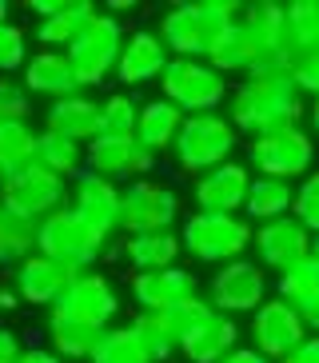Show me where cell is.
<instances>
[{
    "mask_svg": "<svg viewBox=\"0 0 319 363\" xmlns=\"http://www.w3.org/2000/svg\"><path fill=\"white\" fill-rule=\"evenodd\" d=\"M303 112H308V104H303L296 80H244V84H232L223 116L232 120L240 136L255 140L284 128H299Z\"/></svg>",
    "mask_w": 319,
    "mask_h": 363,
    "instance_id": "1",
    "label": "cell"
},
{
    "mask_svg": "<svg viewBox=\"0 0 319 363\" xmlns=\"http://www.w3.org/2000/svg\"><path fill=\"white\" fill-rule=\"evenodd\" d=\"M244 16V4L235 0H184L172 4L160 16V40L180 60H208L212 48L223 40L228 28H235Z\"/></svg>",
    "mask_w": 319,
    "mask_h": 363,
    "instance_id": "2",
    "label": "cell"
},
{
    "mask_svg": "<svg viewBox=\"0 0 319 363\" xmlns=\"http://www.w3.org/2000/svg\"><path fill=\"white\" fill-rule=\"evenodd\" d=\"M108 247H112V235L100 232L92 220H84L72 203H64L60 212H52L48 220L36 224V252L72 267V272L96 267V259L108 256Z\"/></svg>",
    "mask_w": 319,
    "mask_h": 363,
    "instance_id": "3",
    "label": "cell"
},
{
    "mask_svg": "<svg viewBox=\"0 0 319 363\" xmlns=\"http://www.w3.org/2000/svg\"><path fill=\"white\" fill-rule=\"evenodd\" d=\"M255 228L244 216H223V212H191L180 224V244L191 259L200 264H235L252 252Z\"/></svg>",
    "mask_w": 319,
    "mask_h": 363,
    "instance_id": "4",
    "label": "cell"
},
{
    "mask_svg": "<svg viewBox=\"0 0 319 363\" xmlns=\"http://www.w3.org/2000/svg\"><path fill=\"white\" fill-rule=\"evenodd\" d=\"M235 148H240V132L232 128V120L223 112H200V116L184 120L180 136L172 144V160L188 176H203L232 160Z\"/></svg>",
    "mask_w": 319,
    "mask_h": 363,
    "instance_id": "5",
    "label": "cell"
},
{
    "mask_svg": "<svg viewBox=\"0 0 319 363\" xmlns=\"http://www.w3.org/2000/svg\"><path fill=\"white\" fill-rule=\"evenodd\" d=\"M160 96H168L184 116H200V112H220L228 104V96H232V84L208 60L172 56V65L160 76Z\"/></svg>",
    "mask_w": 319,
    "mask_h": 363,
    "instance_id": "6",
    "label": "cell"
},
{
    "mask_svg": "<svg viewBox=\"0 0 319 363\" xmlns=\"http://www.w3.org/2000/svg\"><path fill=\"white\" fill-rule=\"evenodd\" d=\"M124 24L112 16V12H96L92 24H88L80 40L68 48V60H72V72L80 80V88H104L112 76H116V60L124 52Z\"/></svg>",
    "mask_w": 319,
    "mask_h": 363,
    "instance_id": "7",
    "label": "cell"
},
{
    "mask_svg": "<svg viewBox=\"0 0 319 363\" xmlns=\"http://www.w3.org/2000/svg\"><path fill=\"white\" fill-rule=\"evenodd\" d=\"M247 168L255 176H276V180H303L315 172V140L303 128H284L272 136L247 140Z\"/></svg>",
    "mask_w": 319,
    "mask_h": 363,
    "instance_id": "8",
    "label": "cell"
},
{
    "mask_svg": "<svg viewBox=\"0 0 319 363\" xmlns=\"http://www.w3.org/2000/svg\"><path fill=\"white\" fill-rule=\"evenodd\" d=\"M176 224H184L180 196L168 184L144 176V180H132L124 188V200H120V232L124 235L176 232Z\"/></svg>",
    "mask_w": 319,
    "mask_h": 363,
    "instance_id": "9",
    "label": "cell"
},
{
    "mask_svg": "<svg viewBox=\"0 0 319 363\" xmlns=\"http://www.w3.org/2000/svg\"><path fill=\"white\" fill-rule=\"evenodd\" d=\"M68 196H72V184L52 176V172L40 168V164H32V168L16 172L9 180H0V203H4L9 212L32 220V224H40V220H48L52 212H60L64 203H68Z\"/></svg>",
    "mask_w": 319,
    "mask_h": 363,
    "instance_id": "10",
    "label": "cell"
},
{
    "mask_svg": "<svg viewBox=\"0 0 319 363\" xmlns=\"http://www.w3.org/2000/svg\"><path fill=\"white\" fill-rule=\"evenodd\" d=\"M48 315H60V320H76L84 323V328H96V331H108L112 320L120 315V291L116 284L104 276V272H80V276L68 284L60 299H56V308Z\"/></svg>",
    "mask_w": 319,
    "mask_h": 363,
    "instance_id": "11",
    "label": "cell"
},
{
    "mask_svg": "<svg viewBox=\"0 0 319 363\" xmlns=\"http://www.w3.org/2000/svg\"><path fill=\"white\" fill-rule=\"evenodd\" d=\"M208 299L223 315H240V311H259L267 303V272L255 259H235V264L216 267V276L208 279Z\"/></svg>",
    "mask_w": 319,
    "mask_h": 363,
    "instance_id": "12",
    "label": "cell"
},
{
    "mask_svg": "<svg viewBox=\"0 0 319 363\" xmlns=\"http://www.w3.org/2000/svg\"><path fill=\"white\" fill-rule=\"evenodd\" d=\"M311 244H315V235L308 228L299 224L296 216H284V220H272V224H259L255 228V264L264 267V272H287V267H296L299 259L311 256Z\"/></svg>",
    "mask_w": 319,
    "mask_h": 363,
    "instance_id": "13",
    "label": "cell"
},
{
    "mask_svg": "<svg viewBox=\"0 0 319 363\" xmlns=\"http://www.w3.org/2000/svg\"><path fill=\"white\" fill-rule=\"evenodd\" d=\"M252 168L240 160H228L220 168L196 176L191 184V200H196V212H223V216H244L247 192H252Z\"/></svg>",
    "mask_w": 319,
    "mask_h": 363,
    "instance_id": "14",
    "label": "cell"
},
{
    "mask_svg": "<svg viewBox=\"0 0 319 363\" xmlns=\"http://www.w3.org/2000/svg\"><path fill=\"white\" fill-rule=\"evenodd\" d=\"M84 156H88V168L108 176V180H116V184L144 180L160 160L136 136H96L84 148Z\"/></svg>",
    "mask_w": 319,
    "mask_h": 363,
    "instance_id": "15",
    "label": "cell"
},
{
    "mask_svg": "<svg viewBox=\"0 0 319 363\" xmlns=\"http://www.w3.org/2000/svg\"><path fill=\"white\" fill-rule=\"evenodd\" d=\"M303 340H308L303 320H299V315L287 308L279 296L267 299L264 308L252 315V347H255V352H264L272 363L287 359V355H296Z\"/></svg>",
    "mask_w": 319,
    "mask_h": 363,
    "instance_id": "16",
    "label": "cell"
},
{
    "mask_svg": "<svg viewBox=\"0 0 319 363\" xmlns=\"http://www.w3.org/2000/svg\"><path fill=\"white\" fill-rule=\"evenodd\" d=\"M76 276H80V272L56 264V259L40 256V252H32V256L16 267V276H12V291H16L21 303H28V308H48V311H52L56 299L68 291V284H72Z\"/></svg>",
    "mask_w": 319,
    "mask_h": 363,
    "instance_id": "17",
    "label": "cell"
},
{
    "mask_svg": "<svg viewBox=\"0 0 319 363\" xmlns=\"http://www.w3.org/2000/svg\"><path fill=\"white\" fill-rule=\"evenodd\" d=\"M168 65H172V52L164 48L160 33H152V28H136V33H128L124 52H120V60H116V76H112V80L124 84V88H140V84L160 80Z\"/></svg>",
    "mask_w": 319,
    "mask_h": 363,
    "instance_id": "18",
    "label": "cell"
},
{
    "mask_svg": "<svg viewBox=\"0 0 319 363\" xmlns=\"http://www.w3.org/2000/svg\"><path fill=\"white\" fill-rule=\"evenodd\" d=\"M120 200H124V188L92 168H84L72 180V208L108 235L120 232Z\"/></svg>",
    "mask_w": 319,
    "mask_h": 363,
    "instance_id": "19",
    "label": "cell"
},
{
    "mask_svg": "<svg viewBox=\"0 0 319 363\" xmlns=\"http://www.w3.org/2000/svg\"><path fill=\"white\" fill-rule=\"evenodd\" d=\"M200 296V279L188 267H164V272H136L132 276V299L140 311H172L176 303Z\"/></svg>",
    "mask_w": 319,
    "mask_h": 363,
    "instance_id": "20",
    "label": "cell"
},
{
    "mask_svg": "<svg viewBox=\"0 0 319 363\" xmlns=\"http://www.w3.org/2000/svg\"><path fill=\"white\" fill-rule=\"evenodd\" d=\"M24 88H28V96H48L52 104L64 96L84 92L80 80H76V72H72V60L64 52H52V48H36L28 56V65H24Z\"/></svg>",
    "mask_w": 319,
    "mask_h": 363,
    "instance_id": "21",
    "label": "cell"
},
{
    "mask_svg": "<svg viewBox=\"0 0 319 363\" xmlns=\"http://www.w3.org/2000/svg\"><path fill=\"white\" fill-rule=\"evenodd\" d=\"M235 347H240V323H235V315H223V311H212L180 340V352L188 355V363H220Z\"/></svg>",
    "mask_w": 319,
    "mask_h": 363,
    "instance_id": "22",
    "label": "cell"
},
{
    "mask_svg": "<svg viewBox=\"0 0 319 363\" xmlns=\"http://www.w3.org/2000/svg\"><path fill=\"white\" fill-rule=\"evenodd\" d=\"M48 132H60V136L76 140V144H92L96 136H104V112H100V100L84 96V92H76V96H64L48 108V116H44Z\"/></svg>",
    "mask_w": 319,
    "mask_h": 363,
    "instance_id": "23",
    "label": "cell"
},
{
    "mask_svg": "<svg viewBox=\"0 0 319 363\" xmlns=\"http://www.w3.org/2000/svg\"><path fill=\"white\" fill-rule=\"evenodd\" d=\"M96 4H88V0H60V9L48 16V21H36V44L40 48H52V52H68L76 40H80V33H84L88 24H92L96 16Z\"/></svg>",
    "mask_w": 319,
    "mask_h": 363,
    "instance_id": "24",
    "label": "cell"
},
{
    "mask_svg": "<svg viewBox=\"0 0 319 363\" xmlns=\"http://www.w3.org/2000/svg\"><path fill=\"white\" fill-rule=\"evenodd\" d=\"M184 120L188 116H184L168 96L144 100V104H140V120H136V140L152 152V156L172 152V144H176V136H180V128H184Z\"/></svg>",
    "mask_w": 319,
    "mask_h": 363,
    "instance_id": "25",
    "label": "cell"
},
{
    "mask_svg": "<svg viewBox=\"0 0 319 363\" xmlns=\"http://www.w3.org/2000/svg\"><path fill=\"white\" fill-rule=\"evenodd\" d=\"M180 252H184L180 232L124 235V244H120V259H124L132 272H164V267H176Z\"/></svg>",
    "mask_w": 319,
    "mask_h": 363,
    "instance_id": "26",
    "label": "cell"
},
{
    "mask_svg": "<svg viewBox=\"0 0 319 363\" xmlns=\"http://www.w3.org/2000/svg\"><path fill=\"white\" fill-rule=\"evenodd\" d=\"M291 203H296V184L276 180V176H255L252 192H247V203H244V220H252V224H272V220L291 216Z\"/></svg>",
    "mask_w": 319,
    "mask_h": 363,
    "instance_id": "27",
    "label": "cell"
},
{
    "mask_svg": "<svg viewBox=\"0 0 319 363\" xmlns=\"http://www.w3.org/2000/svg\"><path fill=\"white\" fill-rule=\"evenodd\" d=\"M36 164L40 168H48L52 176H60V180L72 184L80 172L88 168V156H84V144H76V140L60 136V132H40V140H36Z\"/></svg>",
    "mask_w": 319,
    "mask_h": 363,
    "instance_id": "28",
    "label": "cell"
},
{
    "mask_svg": "<svg viewBox=\"0 0 319 363\" xmlns=\"http://www.w3.org/2000/svg\"><path fill=\"white\" fill-rule=\"evenodd\" d=\"M240 28H244V33L255 40V48H259V52H267V48H284L287 4H276V0H255V4H244Z\"/></svg>",
    "mask_w": 319,
    "mask_h": 363,
    "instance_id": "29",
    "label": "cell"
},
{
    "mask_svg": "<svg viewBox=\"0 0 319 363\" xmlns=\"http://www.w3.org/2000/svg\"><path fill=\"white\" fill-rule=\"evenodd\" d=\"M36 140H40V132H32L28 120L0 124V180L36 164Z\"/></svg>",
    "mask_w": 319,
    "mask_h": 363,
    "instance_id": "30",
    "label": "cell"
},
{
    "mask_svg": "<svg viewBox=\"0 0 319 363\" xmlns=\"http://www.w3.org/2000/svg\"><path fill=\"white\" fill-rule=\"evenodd\" d=\"M44 335H48V347H52L60 359H92L96 343H100V335H104V331L84 328V323H76V320L48 315V328H44Z\"/></svg>",
    "mask_w": 319,
    "mask_h": 363,
    "instance_id": "31",
    "label": "cell"
},
{
    "mask_svg": "<svg viewBox=\"0 0 319 363\" xmlns=\"http://www.w3.org/2000/svg\"><path fill=\"white\" fill-rule=\"evenodd\" d=\"M319 48V0H291L287 4V28H284V52L296 56Z\"/></svg>",
    "mask_w": 319,
    "mask_h": 363,
    "instance_id": "32",
    "label": "cell"
},
{
    "mask_svg": "<svg viewBox=\"0 0 319 363\" xmlns=\"http://www.w3.org/2000/svg\"><path fill=\"white\" fill-rule=\"evenodd\" d=\"M36 252V224L0 203V267H21Z\"/></svg>",
    "mask_w": 319,
    "mask_h": 363,
    "instance_id": "33",
    "label": "cell"
},
{
    "mask_svg": "<svg viewBox=\"0 0 319 363\" xmlns=\"http://www.w3.org/2000/svg\"><path fill=\"white\" fill-rule=\"evenodd\" d=\"M132 331L140 335V343H144V352H148L152 363H168L172 355L180 352V335L172 331L164 311H136L132 315Z\"/></svg>",
    "mask_w": 319,
    "mask_h": 363,
    "instance_id": "34",
    "label": "cell"
},
{
    "mask_svg": "<svg viewBox=\"0 0 319 363\" xmlns=\"http://www.w3.org/2000/svg\"><path fill=\"white\" fill-rule=\"evenodd\" d=\"M88 363H152V359L144 352L140 335L132 331V323H112L100 335V343H96V352Z\"/></svg>",
    "mask_w": 319,
    "mask_h": 363,
    "instance_id": "35",
    "label": "cell"
},
{
    "mask_svg": "<svg viewBox=\"0 0 319 363\" xmlns=\"http://www.w3.org/2000/svg\"><path fill=\"white\" fill-rule=\"evenodd\" d=\"M255 56H259L255 40L244 33V28H240V24H235V28H228V33H223V40L212 48L208 65H212L216 72H223V76H228V72H247Z\"/></svg>",
    "mask_w": 319,
    "mask_h": 363,
    "instance_id": "36",
    "label": "cell"
},
{
    "mask_svg": "<svg viewBox=\"0 0 319 363\" xmlns=\"http://www.w3.org/2000/svg\"><path fill=\"white\" fill-rule=\"evenodd\" d=\"M276 296L284 299L287 308H296V303H303V299H315L319 296V259L308 256V259H299L296 267L279 272L276 276Z\"/></svg>",
    "mask_w": 319,
    "mask_h": 363,
    "instance_id": "37",
    "label": "cell"
},
{
    "mask_svg": "<svg viewBox=\"0 0 319 363\" xmlns=\"http://www.w3.org/2000/svg\"><path fill=\"white\" fill-rule=\"evenodd\" d=\"M104 112V136H136V120H140V104L128 92H112L100 100Z\"/></svg>",
    "mask_w": 319,
    "mask_h": 363,
    "instance_id": "38",
    "label": "cell"
},
{
    "mask_svg": "<svg viewBox=\"0 0 319 363\" xmlns=\"http://www.w3.org/2000/svg\"><path fill=\"white\" fill-rule=\"evenodd\" d=\"M291 216H296L299 224L308 228L311 235H319V172L303 176L296 184V203H291Z\"/></svg>",
    "mask_w": 319,
    "mask_h": 363,
    "instance_id": "39",
    "label": "cell"
},
{
    "mask_svg": "<svg viewBox=\"0 0 319 363\" xmlns=\"http://www.w3.org/2000/svg\"><path fill=\"white\" fill-rule=\"evenodd\" d=\"M28 65V33L21 24H0V72H16Z\"/></svg>",
    "mask_w": 319,
    "mask_h": 363,
    "instance_id": "40",
    "label": "cell"
},
{
    "mask_svg": "<svg viewBox=\"0 0 319 363\" xmlns=\"http://www.w3.org/2000/svg\"><path fill=\"white\" fill-rule=\"evenodd\" d=\"M212 311H216V308H212V299H208V296H191V299H184V303H176L172 311H164V315H168L172 331L184 340V335H188V331L196 328L200 320H208Z\"/></svg>",
    "mask_w": 319,
    "mask_h": 363,
    "instance_id": "41",
    "label": "cell"
},
{
    "mask_svg": "<svg viewBox=\"0 0 319 363\" xmlns=\"http://www.w3.org/2000/svg\"><path fill=\"white\" fill-rule=\"evenodd\" d=\"M291 56L284 52V48H267V52H259L252 60V68H247V80H291Z\"/></svg>",
    "mask_w": 319,
    "mask_h": 363,
    "instance_id": "42",
    "label": "cell"
},
{
    "mask_svg": "<svg viewBox=\"0 0 319 363\" xmlns=\"http://www.w3.org/2000/svg\"><path fill=\"white\" fill-rule=\"evenodd\" d=\"M32 112V96L28 88L9 80V76H0V120L9 124V120H28Z\"/></svg>",
    "mask_w": 319,
    "mask_h": 363,
    "instance_id": "43",
    "label": "cell"
},
{
    "mask_svg": "<svg viewBox=\"0 0 319 363\" xmlns=\"http://www.w3.org/2000/svg\"><path fill=\"white\" fill-rule=\"evenodd\" d=\"M291 80H296V88L303 92V96L319 100V48L296 56V65H291Z\"/></svg>",
    "mask_w": 319,
    "mask_h": 363,
    "instance_id": "44",
    "label": "cell"
},
{
    "mask_svg": "<svg viewBox=\"0 0 319 363\" xmlns=\"http://www.w3.org/2000/svg\"><path fill=\"white\" fill-rule=\"evenodd\" d=\"M24 352H28V347H24L21 335H16L12 328H4V323H0V363H21Z\"/></svg>",
    "mask_w": 319,
    "mask_h": 363,
    "instance_id": "45",
    "label": "cell"
},
{
    "mask_svg": "<svg viewBox=\"0 0 319 363\" xmlns=\"http://www.w3.org/2000/svg\"><path fill=\"white\" fill-rule=\"evenodd\" d=\"M220 363H272V359H267L264 352H255V347H235V352L223 355Z\"/></svg>",
    "mask_w": 319,
    "mask_h": 363,
    "instance_id": "46",
    "label": "cell"
},
{
    "mask_svg": "<svg viewBox=\"0 0 319 363\" xmlns=\"http://www.w3.org/2000/svg\"><path fill=\"white\" fill-rule=\"evenodd\" d=\"M296 363H319V335H308V340L299 343V352L291 355Z\"/></svg>",
    "mask_w": 319,
    "mask_h": 363,
    "instance_id": "47",
    "label": "cell"
},
{
    "mask_svg": "<svg viewBox=\"0 0 319 363\" xmlns=\"http://www.w3.org/2000/svg\"><path fill=\"white\" fill-rule=\"evenodd\" d=\"M21 363H64V359L52 352V347H28Z\"/></svg>",
    "mask_w": 319,
    "mask_h": 363,
    "instance_id": "48",
    "label": "cell"
},
{
    "mask_svg": "<svg viewBox=\"0 0 319 363\" xmlns=\"http://www.w3.org/2000/svg\"><path fill=\"white\" fill-rule=\"evenodd\" d=\"M16 308H21V296L0 279V315H9V311H16Z\"/></svg>",
    "mask_w": 319,
    "mask_h": 363,
    "instance_id": "49",
    "label": "cell"
},
{
    "mask_svg": "<svg viewBox=\"0 0 319 363\" xmlns=\"http://www.w3.org/2000/svg\"><path fill=\"white\" fill-rule=\"evenodd\" d=\"M308 116H311V128L319 132V100H311V108H308Z\"/></svg>",
    "mask_w": 319,
    "mask_h": 363,
    "instance_id": "50",
    "label": "cell"
},
{
    "mask_svg": "<svg viewBox=\"0 0 319 363\" xmlns=\"http://www.w3.org/2000/svg\"><path fill=\"white\" fill-rule=\"evenodd\" d=\"M9 12H12V4L9 0H0V24H9Z\"/></svg>",
    "mask_w": 319,
    "mask_h": 363,
    "instance_id": "51",
    "label": "cell"
},
{
    "mask_svg": "<svg viewBox=\"0 0 319 363\" xmlns=\"http://www.w3.org/2000/svg\"><path fill=\"white\" fill-rule=\"evenodd\" d=\"M311 256H315V259H319V235H315V244H311Z\"/></svg>",
    "mask_w": 319,
    "mask_h": 363,
    "instance_id": "52",
    "label": "cell"
},
{
    "mask_svg": "<svg viewBox=\"0 0 319 363\" xmlns=\"http://www.w3.org/2000/svg\"><path fill=\"white\" fill-rule=\"evenodd\" d=\"M0 124H4V120H0Z\"/></svg>",
    "mask_w": 319,
    "mask_h": 363,
    "instance_id": "53",
    "label": "cell"
}]
</instances>
